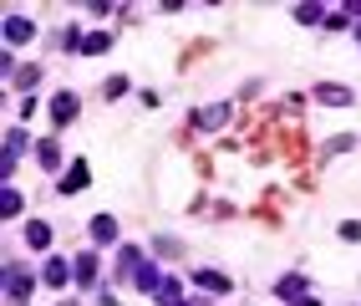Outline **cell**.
I'll list each match as a JSON object with an SVG mask.
<instances>
[{
	"instance_id": "11",
	"label": "cell",
	"mask_w": 361,
	"mask_h": 306,
	"mask_svg": "<svg viewBox=\"0 0 361 306\" xmlns=\"http://www.w3.org/2000/svg\"><path fill=\"white\" fill-rule=\"evenodd\" d=\"M31 148V133L26 128H6V143H0V158H20Z\"/></svg>"
},
{
	"instance_id": "21",
	"label": "cell",
	"mask_w": 361,
	"mask_h": 306,
	"mask_svg": "<svg viewBox=\"0 0 361 306\" xmlns=\"http://www.w3.org/2000/svg\"><path fill=\"white\" fill-rule=\"evenodd\" d=\"M102 98H107V102H117V98H128V77H107V87H102Z\"/></svg>"
},
{
	"instance_id": "22",
	"label": "cell",
	"mask_w": 361,
	"mask_h": 306,
	"mask_svg": "<svg viewBox=\"0 0 361 306\" xmlns=\"http://www.w3.org/2000/svg\"><path fill=\"white\" fill-rule=\"evenodd\" d=\"M326 26H331V31H346V26H351V11H346V6H341V11H326Z\"/></svg>"
},
{
	"instance_id": "23",
	"label": "cell",
	"mask_w": 361,
	"mask_h": 306,
	"mask_svg": "<svg viewBox=\"0 0 361 306\" xmlns=\"http://www.w3.org/2000/svg\"><path fill=\"white\" fill-rule=\"evenodd\" d=\"M158 255H183V245L173 240V235H163V240H158Z\"/></svg>"
},
{
	"instance_id": "26",
	"label": "cell",
	"mask_w": 361,
	"mask_h": 306,
	"mask_svg": "<svg viewBox=\"0 0 361 306\" xmlns=\"http://www.w3.org/2000/svg\"><path fill=\"white\" fill-rule=\"evenodd\" d=\"M356 41H361V26H356Z\"/></svg>"
},
{
	"instance_id": "19",
	"label": "cell",
	"mask_w": 361,
	"mask_h": 306,
	"mask_svg": "<svg viewBox=\"0 0 361 306\" xmlns=\"http://www.w3.org/2000/svg\"><path fill=\"white\" fill-rule=\"evenodd\" d=\"M107 46H112V36H107V31H92V36L82 41V57H102Z\"/></svg>"
},
{
	"instance_id": "7",
	"label": "cell",
	"mask_w": 361,
	"mask_h": 306,
	"mask_svg": "<svg viewBox=\"0 0 361 306\" xmlns=\"http://www.w3.org/2000/svg\"><path fill=\"white\" fill-rule=\"evenodd\" d=\"M194 281H199V291H209V296H229L234 291V281L224 271H194Z\"/></svg>"
},
{
	"instance_id": "4",
	"label": "cell",
	"mask_w": 361,
	"mask_h": 306,
	"mask_svg": "<svg viewBox=\"0 0 361 306\" xmlns=\"http://www.w3.org/2000/svg\"><path fill=\"white\" fill-rule=\"evenodd\" d=\"M310 98H316L321 107H351L356 102L351 87H341V82H316V87H310Z\"/></svg>"
},
{
	"instance_id": "8",
	"label": "cell",
	"mask_w": 361,
	"mask_h": 306,
	"mask_svg": "<svg viewBox=\"0 0 361 306\" xmlns=\"http://www.w3.org/2000/svg\"><path fill=\"white\" fill-rule=\"evenodd\" d=\"M275 296H280V301H300V296H310V281L290 271V276H280V281H275Z\"/></svg>"
},
{
	"instance_id": "3",
	"label": "cell",
	"mask_w": 361,
	"mask_h": 306,
	"mask_svg": "<svg viewBox=\"0 0 361 306\" xmlns=\"http://www.w3.org/2000/svg\"><path fill=\"white\" fill-rule=\"evenodd\" d=\"M0 36H6V52H16V46H26V41L36 36V26H31V16L11 11V16H6V26H0Z\"/></svg>"
},
{
	"instance_id": "15",
	"label": "cell",
	"mask_w": 361,
	"mask_h": 306,
	"mask_svg": "<svg viewBox=\"0 0 361 306\" xmlns=\"http://www.w3.org/2000/svg\"><path fill=\"white\" fill-rule=\"evenodd\" d=\"M153 301H158V306H183L178 281H173V276H163V281H158V291H153Z\"/></svg>"
},
{
	"instance_id": "9",
	"label": "cell",
	"mask_w": 361,
	"mask_h": 306,
	"mask_svg": "<svg viewBox=\"0 0 361 306\" xmlns=\"http://www.w3.org/2000/svg\"><path fill=\"white\" fill-rule=\"evenodd\" d=\"M87 230H92V245H97V250L117 240V220H112V215H92V220H87Z\"/></svg>"
},
{
	"instance_id": "16",
	"label": "cell",
	"mask_w": 361,
	"mask_h": 306,
	"mask_svg": "<svg viewBox=\"0 0 361 306\" xmlns=\"http://www.w3.org/2000/svg\"><path fill=\"white\" fill-rule=\"evenodd\" d=\"M36 158H41L46 174H56L61 169V143H56V138H51V143H36Z\"/></svg>"
},
{
	"instance_id": "5",
	"label": "cell",
	"mask_w": 361,
	"mask_h": 306,
	"mask_svg": "<svg viewBox=\"0 0 361 306\" xmlns=\"http://www.w3.org/2000/svg\"><path fill=\"white\" fill-rule=\"evenodd\" d=\"M41 281H46L51 291H61L66 281H77V261H61V255H51V261L41 266Z\"/></svg>"
},
{
	"instance_id": "17",
	"label": "cell",
	"mask_w": 361,
	"mask_h": 306,
	"mask_svg": "<svg viewBox=\"0 0 361 306\" xmlns=\"http://www.w3.org/2000/svg\"><path fill=\"white\" fill-rule=\"evenodd\" d=\"M26 245H31V250H46V245H51V225H46V220H31V225H26Z\"/></svg>"
},
{
	"instance_id": "1",
	"label": "cell",
	"mask_w": 361,
	"mask_h": 306,
	"mask_svg": "<svg viewBox=\"0 0 361 306\" xmlns=\"http://www.w3.org/2000/svg\"><path fill=\"white\" fill-rule=\"evenodd\" d=\"M117 281H128V286H137V291H158V266H153V255L148 250H137V245H123L117 250Z\"/></svg>"
},
{
	"instance_id": "10",
	"label": "cell",
	"mask_w": 361,
	"mask_h": 306,
	"mask_svg": "<svg viewBox=\"0 0 361 306\" xmlns=\"http://www.w3.org/2000/svg\"><path fill=\"white\" fill-rule=\"evenodd\" d=\"M87 179H92V169L77 158V163H71V169L61 174V184H56V189H61V194H82V189H87Z\"/></svg>"
},
{
	"instance_id": "13",
	"label": "cell",
	"mask_w": 361,
	"mask_h": 306,
	"mask_svg": "<svg viewBox=\"0 0 361 306\" xmlns=\"http://www.w3.org/2000/svg\"><path fill=\"white\" fill-rule=\"evenodd\" d=\"M20 209H26V199H20V189H16V184H0V215H6V220H16Z\"/></svg>"
},
{
	"instance_id": "25",
	"label": "cell",
	"mask_w": 361,
	"mask_h": 306,
	"mask_svg": "<svg viewBox=\"0 0 361 306\" xmlns=\"http://www.w3.org/2000/svg\"><path fill=\"white\" fill-rule=\"evenodd\" d=\"M290 306H321V301H316V296H300V301H290Z\"/></svg>"
},
{
	"instance_id": "27",
	"label": "cell",
	"mask_w": 361,
	"mask_h": 306,
	"mask_svg": "<svg viewBox=\"0 0 361 306\" xmlns=\"http://www.w3.org/2000/svg\"><path fill=\"white\" fill-rule=\"evenodd\" d=\"M183 306H188V301H183Z\"/></svg>"
},
{
	"instance_id": "18",
	"label": "cell",
	"mask_w": 361,
	"mask_h": 306,
	"mask_svg": "<svg viewBox=\"0 0 361 306\" xmlns=\"http://www.w3.org/2000/svg\"><path fill=\"white\" fill-rule=\"evenodd\" d=\"M295 20H300V26H326V6L305 0V6H295Z\"/></svg>"
},
{
	"instance_id": "20",
	"label": "cell",
	"mask_w": 361,
	"mask_h": 306,
	"mask_svg": "<svg viewBox=\"0 0 361 306\" xmlns=\"http://www.w3.org/2000/svg\"><path fill=\"white\" fill-rule=\"evenodd\" d=\"M11 82H16L20 92H31V87L41 82V66H16V77H11Z\"/></svg>"
},
{
	"instance_id": "14",
	"label": "cell",
	"mask_w": 361,
	"mask_h": 306,
	"mask_svg": "<svg viewBox=\"0 0 361 306\" xmlns=\"http://www.w3.org/2000/svg\"><path fill=\"white\" fill-rule=\"evenodd\" d=\"M97 250H87V255H77V286H97Z\"/></svg>"
},
{
	"instance_id": "6",
	"label": "cell",
	"mask_w": 361,
	"mask_h": 306,
	"mask_svg": "<svg viewBox=\"0 0 361 306\" xmlns=\"http://www.w3.org/2000/svg\"><path fill=\"white\" fill-rule=\"evenodd\" d=\"M77 112H82V98H77V92H56V98H51V128H66Z\"/></svg>"
},
{
	"instance_id": "24",
	"label": "cell",
	"mask_w": 361,
	"mask_h": 306,
	"mask_svg": "<svg viewBox=\"0 0 361 306\" xmlns=\"http://www.w3.org/2000/svg\"><path fill=\"white\" fill-rule=\"evenodd\" d=\"M341 240H361V220H346L341 225Z\"/></svg>"
},
{
	"instance_id": "2",
	"label": "cell",
	"mask_w": 361,
	"mask_h": 306,
	"mask_svg": "<svg viewBox=\"0 0 361 306\" xmlns=\"http://www.w3.org/2000/svg\"><path fill=\"white\" fill-rule=\"evenodd\" d=\"M31 271H20V266H6V301L11 306H31Z\"/></svg>"
},
{
	"instance_id": "12",
	"label": "cell",
	"mask_w": 361,
	"mask_h": 306,
	"mask_svg": "<svg viewBox=\"0 0 361 306\" xmlns=\"http://www.w3.org/2000/svg\"><path fill=\"white\" fill-rule=\"evenodd\" d=\"M229 112H234L229 102H209V107H199L194 123H199V128H224V123H229Z\"/></svg>"
}]
</instances>
